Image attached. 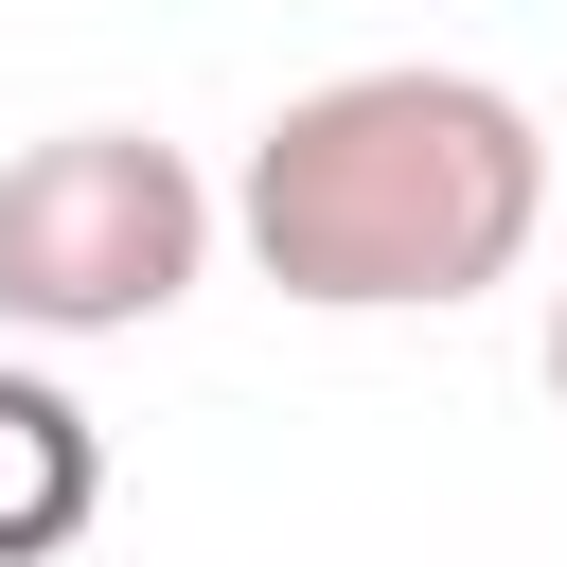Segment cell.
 Here are the masks:
<instances>
[{
    "label": "cell",
    "mask_w": 567,
    "mask_h": 567,
    "mask_svg": "<svg viewBox=\"0 0 567 567\" xmlns=\"http://www.w3.org/2000/svg\"><path fill=\"white\" fill-rule=\"evenodd\" d=\"M532 230H549V142L496 71H443V53L301 89L230 177V248L319 319H443L514 284Z\"/></svg>",
    "instance_id": "obj_1"
},
{
    "label": "cell",
    "mask_w": 567,
    "mask_h": 567,
    "mask_svg": "<svg viewBox=\"0 0 567 567\" xmlns=\"http://www.w3.org/2000/svg\"><path fill=\"white\" fill-rule=\"evenodd\" d=\"M89 514H106V425H89L53 372L0 354V567H53Z\"/></svg>",
    "instance_id": "obj_3"
},
{
    "label": "cell",
    "mask_w": 567,
    "mask_h": 567,
    "mask_svg": "<svg viewBox=\"0 0 567 567\" xmlns=\"http://www.w3.org/2000/svg\"><path fill=\"white\" fill-rule=\"evenodd\" d=\"M230 195L159 124H53L0 159V319L18 337H142L213 284Z\"/></svg>",
    "instance_id": "obj_2"
},
{
    "label": "cell",
    "mask_w": 567,
    "mask_h": 567,
    "mask_svg": "<svg viewBox=\"0 0 567 567\" xmlns=\"http://www.w3.org/2000/svg\"><path fill=\"white\" fill-rule=\"evenodd\" d=\"M549 408H567V284H549Z\"/></svg>",
    "instance_id": "obj_4"
}]
</instances>
